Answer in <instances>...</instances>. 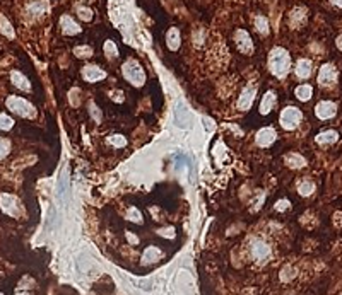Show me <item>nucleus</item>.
<instances>
[{
	"label": "nucleus",
	"instance_id": "f257e3e1",
	"mask_svg": "<svg viewBox=\"0 0 342 295\" xmlns=\"http://www.w3.org/2000/svg\"><path fill=\"white\" fill-rule=\"evenodd\" d=\"M269 70L277 79H284L291 70V55L288 50L275 46L269 55Z\"/></svg>",
	"mask_w": 342,
	"mask_h": 295
},
{
	"label": "nucleus",
	"instance_id": "f03ea898",
	"mask_svg": "<svg viewBox=\"0 0 342 295\" xmlns=\"http://www.w3.org/2000/svg\"><path fill=\"white\" fill-rule=\"evenodd\" d=\"M121 73H123V77L127 79L134 87H140L146 82V72H144L142 65L134 58L127 60V62L121 65Z\"/></svg>",
	"mask_w": 342,
	"mask_h": 295
},
{
	"label": "nucleus",
	"instance_id": "7ed1b4c3",
	"mask_svg": "<svg viewBox=\"0 0 342 295\" xmlns=\"http://www.w3.org/2000/svg\"><path fill=\"white\" fill-rule=\"evenodd\" d=\"M7 107L12 111V113H16L17 116H22V118H35L36 116L35 106H33L31 102H27L26 99L17 97V96L7 97Z\"/></svg>",
	"mask_w": 342,
	"mask_h": 295
},
{
	"label": "nucleus",
	"instance_id": "20e7f679",
	"mask_svg": "<svg viewBox=\"0 0 342 295\" xmlns=\"http://www.w3.org/2000/svg\"><path fill=\"white\" fill-rule=\"evenodd\" d=\"M301 118H303V115L298 107L288 106V107H284L283 113H281V126H283L284 130H294L299 123H301Z\"/></svg>",
	"mask_w": 342,
	"mask_h": 295
},
{
	"label": "nucleus",
	"instance_id": "39448f33",
	"mask_svg": "<svg viewBox=\"0 0 342 295\" xmlns=\"http://www.w3.org/2000/svg\"><path fill=\"white\" fill-rule=\"evenodd\" d=\"M0 208H2V212L9 215V217H19L21 215L19 201L12 195H7V193L0 195Z\"/></svg>",
	"mask_w": 342,
	"mask_h": 295
},
{
	"label": "nucleus",
	"instance_id": "423d86ee",
	"mask_svg": "<svg viewBox=\"0 0 342 295\" xmlns=\"http://www.w3.org/2000/svg\"><path fill=\"white\" fill-rule=\"evenodd\" d=\"M250 254L257 263H264V261L269 260L270 254H272V249H270V246L264 241H254L250 246Z\"/></svg>",
	"mask_w": 342,
	"mask_h": 295
},
{
	"label": "nucleus",
	"instance_id": "0eeeda50",
	"mask_svg": "<svg viewBox=\"0 0 342 295\" xmlns=\"http://www.w3.org/2000/svg\"><path fill=\"white\" fill-rule=\"evenodd\" d=\"M318 84L323 87H330L337 82V70L332 63L322 65L320 70H318Z\"/></svg>",
	"mask_w": 342,
	"mask_h": 295
},
{
	"label": "nucleus",
	"instance_id": "6e6552de",
	"mask_svg": "<svg viewBox=\"0 0 342 295\" xmlns=\"http://www.w3.org/2000/svg\"><path fill=\"white\" fill-rule=\"evenodd\" d=\"M235 43H236V48L240 50L243 55L254 53V40H252L250 32H246L245 29H238L235 32Z\"/></svg>",
	"mask_w": 342,
	"mask_h": 295
},
{
	"label": "nucleus",
	"instance_id": "1a4fd4ad",
	"mask_svg": "<svg viewBox=\"0 0 342 295\" xmlns=\"http://www.w3.org/2000/svg\"><path fill=\"white\" fill-rule=\"evenodd\" d=\"M255 94H257V89L254 86H246L243 89L240 97H238V101H236L238 109H241V111L250 109V106L254 104V101H255Z\"/></svg>",
	"mask_w": 342,
	"mask_h": 295
},
{
	"label": "nucleus",
	"instance_id": "9d476101",
	"mask_svg": "<svg viewBox=\"0 0 342 295\" xmlns=\"http://www.w3.org/2000/svg\"><path fill=\"white\" fill-rule=\"evenodd\" d=\"M82 79L86 82H100L106 79V72L103 68H100L98 65H86L82 68Z\"/></svg>",
	"mask_w": 342,
	"mask_h": 295
},
{
	"label": "nucleus",
	"instance_id": "9b49d317",
	"mask_svg": "<svg viewBox=\"0 0 342 295\" xmlns=\"http://www.w3.org/2000/svg\"><path fill=\"white\" fill-rule=\"evenodd\" d=\"M335 113H337V106H335V102H332V101H320L315 106V115H317V118H320V120L334 118Z\"/></svg>",
	"mask_w": 342,
	"mask_h": 295
},
{
	"label": "nucleus",
	"instance_id": "f8f14e48",
	"mask_svg": "<svg viewBox=\"0 0 342 295\" xmlns=\"http://www.w3.org/2000/svg\"><path fill=\"white\" fill-rule=\"evenodd\" d=\"M60 29H62L64 34H67V36H76L82 31L81 26H79L70 16H67V14L60 17Z\"/></svg>",
	"mask_w": 342,
	"mask_h": 295
},
{
	"label": "nucleus",
	"instance_id": "ddd939ff",
	"mask_svg": "<svg viewBox=\"0 0 342 295\" xmlns=\"http://www.w3.org/2000/svg\"><path fill=\"white\" fill-rule=\"evenodd\" d=\"M275 138H277V135H275V130L270 128V126H267V128H262L259 133H257V143L260 145V147H269V145H272L275 142Z\"/></svg>",
	"mask_w": 342,
	"mask_h": 295
},
{
	"label": "nucleus",
	"instance_id": "4468645a",
	"mask_svg": "<svg viewBox=\"0 0 342 295\" xmlns=\"http://www.w3.org/2000/svg\"><path fill=\"white\" fill-rule=\"evenodd\" d=\"M166 45L171 51H176L181 45V34L178 27H170L166 32Z\"/></svg>",
	"mask_w": 342,
	"mask_h": 295
},
{
	"label": "nucleus",
	"instance_id": "2eb2a0df",
	"mask_svg": "<svg viewBox=\"0 0 342 295\" xmlns=\"http://www.w3.org/2000/svg\"><path fill=\"white\" fill-rule=\"evenodd\" d=\"M275 101H277L275 92H272V91L265 92L260 101V115H269L270 111H272V107L275 106Z\"/></svg>",
	"mask_w": 342,
	"mask_h": 295
},
{
	"label": "nucleus",
	"instance_id": "dca6fc26",
	"mask_svg": "<svg viewBox=\"0 0 342 295\" xmlns=\"http://www.w3.org/2000/svg\"><path fill=\"white\" fill-rule=\"evenodd\" d=\"M312 62L308 58H301L298 60L296 67H294V73H296L298 79H308L312 76Z\"/></svg>",
	"mask_w": 342,
	"mask_h": 295
},
{
	"label": "nucleus",
	"instance_id": "f3484780",
	"mask_svg": "<svg viewBox=\"0 0 342 295\" xmlns=\"http://www.w3.org/2000/svg\"><path fill=\"white\" fill-rule=\"evenodd\" d=\"M306 22V9L303 7H296L293 9L291 14H289V24L293 27H299Z\"/></svg>",
	"mask_w": 342,
	"mask_h": 295
},
{
	"label": "nucleus",
	"instance_id": "a211bd4d",
	"mask_svg": "<svg viewBox=\"0 0 342 295\" xmlns=\"http://www.w3.org/2000/svg\"><path fill=\"white\" fill-rule=\"evenodd\" d=\"M163 256V251L156 246H149L146 247V251L142 252V265H152L156 263L159 257Z\"/></svg>",
	"mask_w": 342,
	"mask_h": 295
},
{
	"label": "nucleus",
	"instance_id": "6ab92c4d",
	"mask_svg": "<svg viewBox=\"0 0 342 295\" xmlns=\"http://www.w3.org/2000/svg\"><path fill=\"white\" fill-rule=\"evenodd\" d=\"M46 11H48V2H45V0H36L27 6V14L31 17H41L46 14Z\"/></svg>",
	"mask_w": 342,
	"mask_h": 295
},
{
	"label": "nucleus",
	"instance_id": "aec40b11",
	"mask_svg": "<svg viewBox=\"0 0 342 295\" xmlns=\"http://www.w3.org/2000/svg\"><path fill=\"white\" fill-rule=\"evenodd\" d=\"M337 140H339V133H337L335 130H325V132L318 133L315 137V142L318 145H330V143H335Z\"/></svg>",
	"mask_w": 342,
	"mask_h": 295
},
{
	"label": "nucleus",
	"instance_id": "412c9836",
	"mask_svg": "<svg viewBox=\"0 0 342 295\" xmlns=\"http://www.w3.org/2000/svg\"><path fill=\"white\" fill-rule=\"evenodd\" d=\"M11 81H12L14 86H16L17 89H21V91H29L31 89V84H29V81H27V77L22 76V73L17 72V70H14V72L11 73Z\"/></svg>",
	"mask_w": 342,
	"mask_h": 295
},
{
	"label": "nucleus",
	"instance_id": "4be33fe9",
	"mask_svg": "<svg viewBox=\"0 0 342 295\" xmlns=\"http://www.w3.org/2000/svg\"><path fill=\"white\" fill-rule=\"evenodd\" d=\"M286 164H288L289 167H293V169H301V167L306 166V161H304L303 156L293 152V154H288V156H286Z\"/></svg>",
	"mask_w": 342,
	"mask_h": 295
},
{
	"label": "nucleus",
	"instance_id": "5701e85b",
	"mask_svg": "<svg viewBox=\"0 0 342 295\" xmlns=\"http://www.w3.org/2000/svg\"><path fill=\"white\" fill-rule=\"evenodd\" d=\"M294 94H296V97L299 101H310L312 96H313V87L308 86V84H301V86L296 87Z\"/></svg>",
	"mask_w": 342,
	"mask_h": 295
},
{
	"label": "nucleus",
	"instance_id": "b1692460",
	"mask_svg": "<svg viewBox=\"0 0 342 295\" xmlns=\"http://www.w3.org/2000/svg\"><path fill=\"white\" fill-rule=\"evenodd\" d=\"M255 29L260 32V34L267 36L270 32V26H269V19L264 16H257L255 17Z\"/></svg>",
	"mask_w": 342,
	"mask_h": 295
},
{
	"label": "nucleus",
	"instance_id": "393cba45",
	"mask_svg": "<svg viewBox=\"0 0 342 295\" xmlns=\"http://www.w3.org/2000/svg\"><path fill=\"white\" fill-rule=\"evenodd\" d=\"M103 51H105V53H106V57H108V58H116V57H118V46H116L115 41H111V40L105 41Z\"/></svg>",
	"mask_w": 342,
	"mask_h": 295
},
{
	"label": "nucleus",
	"instance_id": "a878e982",
	"mask_svg": "<svg viewBox=\"0 0 342 295\" xmlns=\"http://www.w3.org/2000/svg\"><path fill=\"white\" fill-rule=\"evenodd\" d=\"M315 191V185L312 181H303L298 185V193L301 196H310Z\"/></svg>",
	"mask_w": 342,
	"mask_h": 295
},
{
	"label": "nucleus",
	"instance_id": "bb28decb",
	"mask_svg": "<svg viewBox=\"0 0 342 295\" xmlns=\"http://www.w3.org/2000/svg\"><path fill=\"white\" fill-rule=\"evenodd\" d=\"M74 55H76L77 58H89L92 55V48L87 45H79L74 48Z\"/></svg>",
	"mask_w": 342,
	"mask_h": 295
},
{
	"label": "nucleus",
	"instance_id": "cd10ccee",
	"mask_svg": "<svg viewBox=\"0 0 342 295\" xmlns=\"http://www.w3.org/2000/svg\"><path fill=\"white\" fill-rule=\"evenodd\" d=\"M77 16L81 17L82 21H86V22H89V21H92V11L89 7H84V6H79L77 7Z\"/></svg>",
	"mask_w": 342,
	"mask_h": 295
},
{
	"label": "nucleus",
	"instance_id": "c85d7f7f",
	"mask_svg": "<svg viewBox=\"0 0 342 295\" xmlns=\"http://www.w3.org/2000/svg\"><path fill=\"white\" fill-rule=\"evenodd\" d=\"M294 275H296V270H294L293 266H284L283 271L279 273V276H281V280H283V282H289V280H291Z\"/></svg>",
	"mask_w": 342,
	"mask_h": 295
},
{
	"label": "nucleus",
	"instance_id": "c756f323",
	"mask_svg": "<svg viewBox=\"0 0 342 295\" xmlns=\"http://www.w3.org/2000/svg\"><path fill=\"white\" fill-rule=\"evenodd\" d=\"M0 29H2L4 34L9 36V38H14V29H12V26L9 24V21L6 17H0Z\"/></svg>",
	"mask_w": 342,
	"mask_h": 295
},
{
	"label": "nucleus",
	"instance_id": "7c9ffc66",
	"mask_svg": "<svg viewBox=\"0 0 342 295\" xmlns=\"http://www.w3.org/2000/svg\"><path fill=\"white\" fill-rule=\"evenodd\" d=\"M108 143H111L113 147H125L127 140H125L123 135H113V137H108Z\"/></svg>",
	"mask_w": 342,
	"mask_h": 295
},
{
	"label": "nucleus",
	"instance_id": "2f4dec72",
	"mask_svg": "<svg viewBox=\"0 0 342 295\" xmlns=\"http://www.w3.org/2000/svg\"><path fill=\"white\" fill-rule=\"evenodd\" d=\"M12 126H14V120L11 116L0 113V130H11Z\"/></svg>",
	"mask_w": 342,
	"mask_h": 295
},
{
	"label": "nucleus",
	"instance_id": "473e14b6",
	"mask_svg": "<svg viewBox=\"0 0 342 295\" xmlns=\"http://www.w3.org/2000/svg\"><path fill=\"white\" fill-rule=\"evenodd\" d=\"M127 218L129 220H132V222H135V224H140L142 222V215H140V212L137 208H130L129 210V213H127Z\"/></svg>",
	"mask_w": 342,
	"mask_h": 295
},
{
	"label": "nucleus",
	"instance_id": "72a5a7b5",
	"mask_svg": "<svg viewBox=\"0 0 342 295\" xmlns=\"http://www.w3.org/2000/svg\"><path fill=\"white\" fill-rule=\"evenodd\" d=\"M89 113H91V116H92V118H95V121H101L103 115H101V111L96 107L95 102H89Z\"/></svg>",
	"mask_w": 342,
	"mask_h": 295
},
{
	"label": "nucleus",
	"instance_id": "f704fd0d",
	"mask_svg": "<svg viewBox=\"0 0 342 295\" xmlns=\"http://www.w3.org/2000/svg\"><path fill=\"white\" fill-rule=\"evenodd\" d=\"M9 149H11V145H9L7 140L0 138V161H2V159L9 154Z\"/></svg>",
	"mask_w": 342,
	"mask_h": 295
},
{
	"label": "nucleus",
	"instance_id": "c9c22d12",
	"mask_svg": "<svg viewBox=\"0 0 342 295\" xmlns=\"http://www.w3.org/2000/svg\"><path fill=\"white\" fill-rule=\"evenodd\" d=\"M289 207V201L288 200H281L277 205H275V210H279V212H284L286 208Z\"/></svg>",
	"mask_w": 342,
	"mask_h": 295
},
{
	"label": "nucleus",
	"instance_id": "e433bc0d",
	"mask_svg": "<svg viewBox=\"0 0 342 295\" xmlns=\"http://www.w3.org/2000/svg\"><path fill=\"white\" fill-rule=\"evenodd\" d=\"M111 97H115V99H116V102H121V101H123V96H121V92H120V91H116V92H111Z\"/></svg>",
	"mask_w": 342,
	"mask_h": 295
},
{
	"label": "nucleus",
	"instance_id": "4c0bfd02",
	"mask_svg": "<svg viewBox=\"0 0 342 295\" xmlns=\"http://www.w3.org/2000/svg\"><path fill=\"white\" fill-rule=\"evenodd\" d=\"M335 45H337V48H339V50L342 51V34H339V36H337V40H335Z\"/></svg>",
	"mask_w": 342,
	"mask_h": 295
},
{
	"label": "nucleus",
	"instance_id": "58836bf2",
	"mask_svg": "<svg viewBox=\"0 0 342 295\" xmlns=\"http://www.w3.org/2000/svg\"><path fill=\"white\" fill-rule=\"evenodd\" d=\"M330 4L335 7H342V0H330Z\"/></svg>",
	"mask_w": 342,
	"mask_h": 295
},
{
	"label": "nucleus",
	"instance_id": "ea45409f",
	"mask_svg": "<svg viewBox=\"0 0 342 295\" xmlns=\"http://www.w3.org/2000/svg\"><path fill=\"white\" fill-rule=\"evenodd\" d=\"M129 239L134 242V244H135V242H137V239H135V236H132V234H129Z\"/></svg>",
	"mask_w": 342,
	"mask_h": 295
},
{
	"label": "nucleus",
	"instance_id": "a19ab883",
	"mask_svg": "<svg viewBox=\"0 0 342 295\" xmlns=\"http://www.w3.org/2000/svg\"><path fill=\"white\" fill-rule=\"evenodd\" d=\"M0 295H4V293H0Z\"/></svg>",
	"mask_w": 342,
	"mask_h": 295
}]
</instances>
